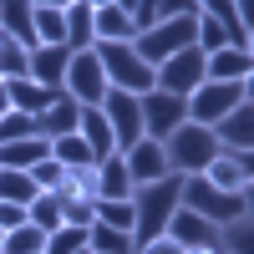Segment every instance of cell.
Wrapping results in <instances>:
<instances>
[{
	"label": "cell",
	"instance_id": "e0dca14e",
	"mask_svg": "<svg viewBox=\"0 0 254 254\" xmlns=\"http://www.w3.org/2000/svg\"><path fill=\"white\" fill-rule=\"evenodd\" d=\"M198 0H127V20H132V31H153L163 26V20H173V15H188Z\"/></svg>",
	"mask_w": 254,
	"mask_h": 254
},
{
	"label": "cell",
	"instance_id": "ab89813d",
	"mask_svg": "<svg viewBox=\"0 0 254 254\" xmlns=\"http://www.w3.org/2000/svg\"><path fill=\"white\" fill-rule=\"evenodd\" d=\"M10 112V97H5V81H0V117Z\"/></svg>",
	"mask_w": 254,
	"mask_h": 254
},
{
	"label": "cell",
	"instance_id": "4316f807",
	"mask_svg": "<svg viewBox=\"0 0 254 254\" xmlns=\"http://www.w3.org/2000/svg\"><path fill=\"white\" fill-rule=\"evenodd\" d=\"M219 249H224V254H254V214L229 219V224L219 229Z\"/></svg>",
	"mask_w": 254,
	"mask_h": 254
},
{
	"label": "cell",
	"instance_id": "6da1fadb",
	"mask_svg": "<svg viewBox=\"0 0 254 254\" xmlns=\"http://www.w3.org/2000/svg\"><path fill=\"white\" fill-rule=\"evenodd\" d=\"M178 193H183V178L178 173L132 188V249H142L147 239H163L168 234V219H173V208H178Z\"/></svg>",
	"mask_w": 254,
	"mask_h": 254
},
{
	"label": "cell",
	"instance_id": "7402d4cb",
	"mask_svg": "<svg viewBox=\"0 0 254 254\" xmlns=\"http://www.w3.org/2000/svg\"><path fill=\"white\" fill-rule=\"evenodd\" d=\"M76 122H81V107L61 92V102H51V107L36 117V137H46V142H51V137H71Z\"/></svg>",
	"mask_w": 254,
	"mask_h": 254
},
{
	"label": "cell",
	"instance_id": "44dd1931",
	"mask_svg": "<svg viewBox=\"0 0 254 254\" xmlns=\"http://www.w3.org/2000/svg\"><path fill=\"white\" fill-rule=\"evenodd\" d=\"M76 137L87 142V153H92L97 163H107V158L117 153V142H112V127H107V117H102L97 107H81V122H76Z\"/></svg>",
	"mask_w": 254,
	"mask_h": 254
},
{
	"label": "cell",
	"instance_id": "ee69618b",
	"mask_svg": "<svg viewBox=\"0 0 254 254\" xmlns=\"http://www.w3.org/2000/svg\"><path fill=\"white\" fill-rule=\"evenodd\" d=\"M0 41H5V36H0Z\"/></svg>",
	"mask_w": 254,
	"mask_h": 254
},
{
	"label": "cell",
	"instance_id": "ffe728a7",
	"mask_svg": "<svg viewBox=\"0 0 254 254\" xmlns=\"http://www.w3.org/2000/svg\"><path fill=\"white\" fill-rule=\"evenodd\" d=\"M203 81H254V56L224 46V51H214L203 61Z\"/></svg>",
	"mask_w": 254,
	"mask_h": 254
},
{
	"label": "cell",
	"instance_id": "836d02e7",
	"mask_svg": "<svg viewBox=\"0 0 254 254\" xmlns=\"http://www.w3.org/2000/svg\"><path fill=\"white\" fill-rule=\"evenodd\" d=\"M81 249H87V229L61 224L56 234H46V254H81Z\"/></svg>",
	"mask_w": 254,
	"mask_h": 254
},
{
	"label": "cell",
	"instance_id": "cb8c5ba5",
	"mask_svg": "<svg viewBox=\"0 0 254 254\" xmlns=\"http://www.w3.org/2000/svg\"><path fill=\"white\" fill-rule=\"evenodd\" d=\"M41 158H51V142L46 137H20L0 147V168H15V173H31Z\"/></svg>",
	"mask_w": 254,
	"mask_h": 254
},
{
	"label": "cell",
	"instance_id": "d590c367",
	"mask_svg": "<svg viewBox=\"0 0 254 254\" xmlns=\"http://www.w3.org/2000/svg\"><path fill=\"white\" fill-rule=\"evenodd\" d=\"M20 137H36V117L5 112V117H0V147H5V142H20Z\"/></svg>",
	"mask_w": 254,
	"mask_h": 254
},
{
	"label": "cell",
	"instance_id": "1f68e13d",
	"mask_svg": "<svg viewBox=\"0 0 254 254\" xmlns=\"http://www.w3.org/2000/svg\"><path fill=\"white\" fill-rule=\"evenodd\" d=\"M0 254H46V234L41 229H10L5 234V244H0Z\"/></svg>",
	"mask_w": 254,
	"mask_h": 254
},
{
	"label": "cell",
	"instance_id": "9c48e42d",
	"mask_svg": "<svg viewBox=\"0 0 254 254\" xmlns=\"http://www.w3.org/2000/svg\"><path fill=\"white\" fill-rule=\"evenodd\" d=\"M61 92H66L76 107H102V97H107V76H102V61L97 51H76L71 66H66V81H61Z\"/></svg>",
	"mask_w": 254,
	"mask_h": 254
},
{
	"label": "cell",
	"instance_id": "5b68a950",
	"mask_svg": "<svg viewBox=\"0 0 254 254\" xmlns=\"http://www.w3.org/2000/svg\"><path fill=\"white\" fill-rule=\"evenodd\" d=\"M239 102H254V81H203V87L188 97V122L198 127H214L224 122Z\"/></svg>",
	"mask_w": 254,
	"mask_h": 254
},
{
	"label": "cell",
	"instance_id": "d6986e66",
	"mask_svg": "<svg viewBox=\"0 0 254 254\" xmlns=\"http://www.w3.org/2000/svg\"><path fill=\"white\" fill-rule=\"evenodd\" d=\"M0 36L15 41L20 51H36V31H31V0H0Z\"/></svg>",
	"mask_w": 254,
	"mask_h": 254
},
{
	"label": "cell",
	"instance_id": "b9f144b4",
	"mask_svg": "<svg viewBox=\"0 0 254 254\" xmlns=\"http://www.w3.org/2000/svg\"><path fill=\"white\" fill-rule=\"evenodd\" d=\"M0 244H5V234H0Z\"/></svg>",
	"mask_w": 254,
	"mask_h": 254
},
{
	"label": "cell",
	"instance_id": "f35d334b",
	"mask_svg": "<svg viewBox=\"0 0 254 254\" xmlns=\"http://www.w3.org/2000/svg\"><path fill=\"white\" fill-rule=\"evenodd\" d=\"M137 254H183V249H178L173 239H168V234H163V239H147V244H142Z\"/></svg>",
	"mask_w": 254,
	"mask_h": 254
},
{
	"label": "cell",
	"instance_id": "f546056e",
	"mask_svg": "<svg viewBox=\"0 0 254 254\" xmlns=\"http://www.w3.org/2000/svg\"><path fill=\"white\" fill-rule=\"evenodd\" d=\"M87 254H137V249H132V239H127V234L92 224V229H87Z\"/></svg>",
	"mask_w": 254,
	"mask_h": 254
},
{
	"label": "cell",
	"instance_id": "52a82bcc",
	"mask_svg": "<svg viewBox=\"0 0 254 254\" xmlns=\"http://www.w3.org/2000/svg\"><path fill=\"white\" fill-rule=\"evenodd\" d=\"M203 51L198 46H188V51H178V56H168L163 66L153 71V87L158 92H168V97H178V102H188L198 87H203Z\"/></svg>",
	"mask_w": 254,
	"mask_h": 254
},
{
	"label": "cell",
	"instance_id": "7bdbcfd3",
	"mask_svg": "<svg viewBox=\"0 0 254 254\" xmlns=\"http://www.w3.org/2000/svg\"><path fill=\"white\" fill-rule=\"evenodd\" d=\"M81 254H87V249H81Z\"/></svg>",
	"mask_w": 254,
	"mask_h": 254
},
{
	"label": "cell",
	"instance_id": "3957f363",
	"mask_svg": "<svg viewBox=\"0 0 254 254\" xmlns=\"http://www.w3.org/2000/svg\"><path fill=\"white\" fill-rule=\"evenodd\" d=\"M219 153H224V147H219L214 132H208V127H198V122H183L178 132L163 142L168 173H178V178H198V173H208V163H214Z\"/></svg>",
	"mask_w": 254,
	"mask_h": 254
},
{
	"label": "cell",
	"instance_id": "5bb4252c",
	"mask_svg": "<svg viewBox=\"0 0 254 254\" xmlns=\"http://www.w3.org/2000/svg\"><path fill=\"white\" fill-rule=\"evenodd\" d=\"M208 132H214V142L224 147V153H249L254 147V102H239V107L224 122H214Z\"/></svg>",
	"mask_w": 254,
	"mask_h": 254
},
{
	"label": "cell",
	"instance_id": "f1b7e54d",
	"mask_svg": "<svg viewBox=\"0 0 254 254\" xmlns=\"http://www.w3.org/2000/svg\"><path fill=\"white\" fill-rule=\"evenodd\" d=\"M56 198H92V203H97V163H92V168H66Z\"/></svg>",
	"mask_w": 254,
	"mask_h": 254
},
{
	"label": "cell",
	"instance_id": "484cf974",
	"mask_svg": "<svg viewBox=\"0 0 254 254\" xmlns=\"http://www.w3.org/2000/svg\"><path fill=\"white\" fill-rule=\"evenodd\" d=\"M26 224L41 229V234H56V229H61V198L56 193H36L26 203Z\"/></svg>",
	"mask_w": 254,
	"mask_h": 254
},
{
	"label": "cell",
	"instance_id": "603a6c76",
	"mask_svg": "<svg viewBox=\"0 0 254 254\" xmlns=\"http://www.w3.org/2000/svg\"><path fill=\"white\" fill-rule=\"evenodd\" d=\"M97 198L102 203H127L132 198V178H127L122 153H112L107 163H97Z\"/></svg>",
	"mask_w": 254,
	"mask_h": 254
},
{
	"label": "cell",
	"instance_id": "d6a6232c",
	"mask_svg": "<svg viewBox=\"0 0 254 254\" xmlns=\"http://www.w3.org/2000/svg\"><path fill=\"white\" fill-rule=\"evenodd\" d=\"M97 224H102V229H117V234L132 239V198H127V203H102V198H97Z\"/></svg>",
	"mask_w": 254,
	"mask_h": 254
},
{
	"label": "cell",
	"instance_id": "9a60e30c",
	"mask_svg": "<svg viewBox=\"0 0 254 254\" xmlns=\"http://www.w3.org/2000/svg\"><path fill=\"white\" fill-rule=\"evenodd\" d=\"M122 163H127V178H132V188L168 178V158H163V142H153V137H142L137 147H127V153H122Z\"/></svg>",
	"mask_w": 254,
	"mask_h": 254
},
{
	"label": "cell",
	"instance_id": "ac0fdd59",
	"mask_svg": "<svg viewBox=\"0 0 254 254\" xmlns=\"http://www.w3.org/2000/svg\"><path fill=\"white\" fill-rule=\"evenodd\" d=\"M66 66H71V51L66 46H36L31 51V81L36 87H51V92H61V81H66Z\"/></svg>",
	"mask_w": 254,
	"mask_h": 254
},
{
	"label": "cell",
	"instance_id": "8fae6325",
	"mask_svg": "<svg viewBox=\"0 0 254 254\" xmlns=\"http://www.w3.org/2000/svg\"><path fill=\"white\" fill-rule=\"evenodd\" d=\"M92 41L97 46H132L137 31L127 20V0H92Z\"/></svg>",
	"mask_w": 254,
	"mask_h": 254
},
{
	"label": "cell",
	"instance_id": "4dcf8cb0",
	"mask_svg": "<svg viewBox=\"0 0 254 254\" xmlns=\"http://www.w3.org/2000/svg\"><path fill=\"white\" fill-rule=\"evenodd\" d=\"M51 158H56L61 168H92V163H97L76 132H71V137H51Z\"/></svg>",
	"mask_w": 254,
	"mask_h": 254
},
{
	"label": "cell",
	"instance_id": "4fadbf2b",
	"mask_svg": "<svg viewBox=\"0 0 254 254\" xmlns=\"http://www.w3.org/2000/svg\"><path fill=\"white\" fill-rule=\"evenodd\" d=\"M203 15H214V20H219V31H224V41H229L234 51H249V56H254L249 10L239 5V0H203Z\"/></svg>",
	"mask_w": 254,
	"mask_h": 254
},
{
	"label": "cell",
	"instance_id": "60d3db41",
	"mask_svg": "<svg viewBox=\"0 0 254 254\" xmlns=\"http://www.w3.org/2000/svg\"><path fill=\"white\" fill-rule=\"evenodd\" d=\"M183 254H224V249H183Z\"/></svg>",
	"mask_w": 254,
	"mask_h": 254
},
{
	"label": "cell",
	"instance_id": "7a4b0ae2",
	"mask_svg": "<svg viewBox=\"0 0 254 254\" xmlns=\"http://www.w3.org/2000/svg\"><path fill=\"white\" fill-rule=\"evenodd\" d=\"M178 203L188 208V214L208 219L214 229H224L229 219H244V214H254V193H219V188L208 183L203 173H198V178H183V193H178Z\"/></svg>",
	"mask_w": 254,
	"mask_h": 254
},
{
	"label": "cell",
	"instance_id": "8d00e7d4",
	"mask_svg": "<svg viewBox=\"0 0 254 254\" xmlns=\"http://www.w3.org/2000/svg\"><path fill=\"white\" fill-rule=\"evenodd\" d=\"M61 178H66V168H61L56 158H41V163L31 168V183L41 188V193H56V188H61Z\"/></svg>",
	"mask_w": 254,
	"mask_h": 254
},
{
	"label": "cell",
	"instance_id": "d4e9b609",
	"mask_svg": "<svg viewBox=\"0 0 254 254\" xmlns=\"http://www.w3.org/2000/svg\"><path fill=\"white\" fill-rule=\"evenodd\" d=\"M92 0H66V51H92Z\"/></svg>",
	"mask_w": 254,
	"mask_h": 254
},
{
	"label": "cell",
	"instance_id": "30bf717a",
	"mask_svg": "<svg viewBox=\"0 0 254 254\" xmlns=\"http://www.w3.org/2000/svg\"><path fill=\"white\" fill-rule=\"evenodd\" d=\"M97 112L107 117L117 153H127V147H137V142H142V107H137V97H127V92H112V87H107V97H102V107H97Z\"/></svg>",
	"mask_w": 254,
	"mask_h": 254
},
{
	"label": "cell",
	"instance_id": "7c38bea8",
	"mask_svg": "<svg viewBox=\"0 0 254 254\" xmlns=\"http://www.w3.org/2000/svg\"><path fill=\"white\" fill-rule=\"evenodd\" d=\"M203 178L214 183L219 193H254V158L249 153H219Z\"/></svg>",
	"mask_w": 254,
	"mask_h": 254
},
{
	"label": "cell",
	"instance_id": "8992f818",
	"mask_svg": "<svg viewBox=\"0 0 254 254\" xmlns=\"http://www.w3.org/2000/svg\"><path fill=\"white\" fill-rule=\"evenodd\" d=\"M92 51H97L102 76H107L112 92H127V97L153 92V66H142V56L132 46H92Z\"/></svg>",
	"mask_w": 254,
	"mask_h": 254
},
{
	"label": "cell",
	"instance_id": "ba28073f",
	"mask_svg": "<svg viewBox=\"0 0 254 254\" xmlns=\"http://www.w3.org/2000/svg\"><path fill=\"white\" fill-rule=\"evenodd\" d=\"M137 107H142V137H153V142H168L178 132V127L188 122V102L178 97H168V92H142L137 97Z\"/></svg>",
	"mask_w": 254,
	"mask_h": 254
},
{
	"label": "cell",
	"instance_id": "74e56055",
	"mask_svg": "<svg viewBox=\"0 0 254 254\" xmlns=\"http://www.w3.org/2000/svg\"><path fill=\"white\" fill-rule=\"evenodd\" d=\"M10 229H26V208L20 203H0V234H10Z\"/></svg>",
	"mask_w": 254,
	"mask_h": 254
},
{
	"label": "cell",
	"instance_id": "2e32d148",
	"mask_svg": "<svg viewBox=\"0 0 254 254\" xmlns=\"http://www.w3.org/2000/svg\"><path fill=\"white\" fill-rule=\"evenodd\" d=\"M36 46H66V0H31Z\"/></svg>",
	"mask_w": 254,
	"mask_h": 254
},
{
	"label": "cell",
	"instance_id": "83f0119b",
	"mask_svg": "<svg viewBox=\"0 0 254 254\" xmlns=\"http://www.w3.org/2000/svg\"><path fill=\"white\" fill-rule=\"evenodd\" d=\"M41 188L31 183V173H15V168H0V203H20L26 208Z\"/></svg>",
	"mask_w": 254,
	"mask_h": 254
},
{
	"label": "cell",
	"instance_id": "277c9868",
	"mask_svg": "<svg viewBox=\"0 0 254 254\" xmlns=\"http://www.w3.org/2000/svg\"><path fill=\"white\" fill-rule=\"evenodd\" d=\"M193 26H198V5L188 10V15H173V20H163V26H153V31H142V36L132 41V51L142 56V66L158 71L168 56H178V51L193 46Z\"/></svg>",
	"mask_w": 254,
	"mask_h": 254
},
{
	"label": "cell",
	"instance_id": "e575fe53",
	"mask_svg": "<svg viewBox=\"0 0 254 254\" xmlns=\"http://www.w3.org/2000/svg\"><path fill=\"white\" fill-rule=\"evenodd\" d=\"M61 224L92 229V224H97V203H92V198H61Z\"/></svg>",
	"mask_w": 254,
	"mask_h": 254
}]
</instances>
